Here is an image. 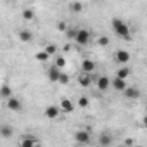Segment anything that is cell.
Instances as JSON below:
<instances>
[{
  "instance_id": "1",
  "label": "cell",
  "mask_w": 147,
  "mask_h": 147,
  "mask_svg": "<svg viewBox=\"0 0 147 147\" xmlns=\"http://www.w3.org/2000/svg\"><path fill=\"white\" fill-rule=\"evenodd\" d=\"M111 24H113V31H114L121 40H125V42H130V40H131L130 28H128V24H126L125 21H121V19L114 18V19L111 21Z\"/></svg>"
},
{
  "instance_id": "2",
  "label": "cell",
  "mask_w": 147,
  "mask_h": 147,
  "mask_svg": "<svg viewBox=\"0 0 147 147\" xmlns=\"http://www.w3.org/2000/svg\"><path fill=\"white\" fill-rule=\"evenodd\" d=\"M73 40H75L78 45L85 47V45H88V43L92 42V33H90L88 30H85V28L75 30V36H73Z\"/></svg>"
},
{
  "instance_id": "3",
  "label": "cell",
  "mask_w": 147,
  "mask_h": 147,
  "mask_svg": "<svg viewBox=\"0 0 147 147\" xmlns=\"http://www.w3.org/2000/svg\"><path fill=\"white\" fill-rule=\"evenodd\" d=\"M97 80V75L92 71V73H83V75H80L78 76V83L83 87V88H87V87H92V83Z\"/></svg>"
},
{
  "instance_id": "4",
  "label": "cell",
  "mask_w": 147,
  "mask_h": 147,
  "mask_svg": "<svg viewBox=\"0 0 147 147\" xmlns=\"http://www.w3.org/2000/svg\"><path fill=\"white\" fill-rule=\"evenodd\" d=\"M5 107H7L9 111H16V113H18V111L23 109V102H21L18 97H12V95H11V97L7 99V102H5Z\"/></svg>"
},
{
  "instance_id": "5",
  "label": "cell",
  "mask_w": 147,
  "mask_h": 147,
  "mask_svg": "<svg viewBox=\"0 0 147 147\" xmlns=\"http://www.w3.org/2000/svg\"><path fill=\"white\" fill-rule=\"evenodd\" d=\"M95 83H97V88L100 92H107L109 87H111V78H107V76H97Z\"/></svg>"
},
{
  "instance_id": "6",
  "label": "cell",
  "mask_w": 147,
  "mask_h": 147,
  "mask_svg": "<svg viewBox=\"0 0 147 147\" xmlns=\"http://www.w3.org/2000/svg\"><path fill=\"white\" fill-rule=\"evenodd\" d=\"M123 94H125L126 99H133V100L140 99V95H142L140 88H137V87H126V88L123 90Z\"/></svg>"
},
{
  "instance_id": "7",
  "label": "cell",
  "mask_w": 147,
  "mask_h": 147,
  "mask_svg": "<svg viewBox=\"0 0 147 147\" xmlns=\"http://www.w3.org/2000/svg\"><path fill=\"white\" fill-rule=\"evenodd\" d=\"M75 140H76L78 144H88V142H90V131H87V130H78V131L75 133Z\"/></svg>"
},
{
  "instance_id": "8",
  "label": "cell",
  "mask_w": 147,
  "mask_h": 147,
  "mask_svg": "<svg viewBox=\"0 0 147 147\" xmlns=\"http://www.w3.org/2000/svg\"><path fill=\"white\" fill-rule=\"evenodd\" d=\"M59 75H61V69L54 64V66H50L49 67V71H47V76H49V80L50 82H57L59 80Z\"/></svg>"
},
{
  "instance_id": "9",
  "label": "cell",
  "mask_w": 147,
  "mask_h": 147,
  "mask_svg": "<svg viewBox=\"0 0 147 147\" xmlns=\"http://www.w3.org/2000/svg\"><path fill=\"white\" fill-rule=\"evenodd\" d=\"M111 87L116 90V92H123L125 88H126V83H125V80L123 78H113V82H111Z\"/></svg>"
},
{
  "instance_id": "10",
  "label": "cell",
  "mask_w": 147,
  "mask_h": 147,
  "mask_svg": "<svg viewBox=\"0 0 147 147\" xmlns=\"http://www.w3.org/2000/svg\"><path fill=\"white\" fill-rule=\"evenodd\" d=\"M59 113H61V109H59L57 106H47V109H45V116H47L49 119L59 118Z\"/></svg>"
},
{
  "instance_id": "11",
  "label": "cell",
  "mask_w": 147,
  "mask_h": 147,
  "mask_svg": "<svg viewBox=\"0 0 147 147\" xmlns=\"http://www.w3.org/2000/svg\"><path fill=\"white\" fill-rule=\"evenodd\" d=\"M59 109L61 111H64V113H73V111H75V104H73L69 99H62L61 102H59Z\"/></svg>"
},
{
  "instance_id": "12",
  "label": "cell",
  "mask_w": 147,
  "mask_h": 147,
  "mask_svg": "<svg viewBox=\"0 0 147 147\" xmlns=\"http://www.w3.org/2000/svg\"><path fill=\"white\" fill-rule=\"evenodd\" d=\"M12 133H14V128L11 125H2L0 126V137L2 138H11Z\"/></svg>"
},
{
  "instance_id": "13",
  "label": "cell",
  "mask_w": 147,
  "mask_h": 147,
  "mask_svg": "<svg viewBox=\"0 0 147 147\" xmlns=\"http://www.w3.org/2000/svg\"><path fill=\"white\" fill-rule=\"evenodd\" d=\"M116 61H118L119 64H126V62L130 61V54H128L126 50H118V52H116Z\"/></svg>"
},
{
  "instance_id": "14",
  "label": "cell",
  "mask_w": 147,
  "mask_h": 147,
  "mask_svg": "<svg viewBox=\"0 0 147 147\" xmlns=\"http://www.w3.org/2000/svg\"><path fill=\"white\" fill-rule=\"evenodd\" d=\"M82 69H83V73H92V71L95 69V62H94L92 59H85V61L82 62Z\"/></svg>"
},
{
  "instance_id": "15",
  "label": "cell",
  "mask_w": 147,
  "mask_h": 147,
  "mask_svg": "<svg viewBox=\"0 0 147 147\" xmlns=\"http://www.w3.org/2000/svg\"><path fill=\"white\" fill-rule=\"evenodd\" d=\"M99 144L100 145H111L113 144V137L109 133H100L99 135Z\"/></svg>"
},
{
  "instance_id": "16",
  "label": "cell",
  "mask_w": 147,
  "mask_h": 147,
  "mask_svg": "<svg viewBox=\"0 0 147 147\" xmlns=\"http://www.w3.org/2000/svg\"><path fill=\"white\" fill-rule=\"evenodd\" d=\"M23 19H24V21H33V19H35V11H33L31 7L23 9Z\"/></svg>"
},
{
  "instance_id": "17",
  "label": "cell",
  "mask_w": 147,
  "mask_h": 147,
  "mask_svg": "<svg viewBox=\"0 0 147 147\" xmlns=\"http://www.w3.org/2000/svg\"><path fill=\"white\" fill-rule=\"evenodd\" d=\"M11 95H12V88L9 85H2V87H0V97H2V99H9Z\"/></svg>"
},
{
  "instance_id": "18",
  "label": "cell",
  "mask_w": 147,
  "mask_h": 147,
  "mask_svg": "<svg viewBox=\"0 0 147 147\" xmlns=\"http://www.w3.org/2000/svg\"><path fill=\"white\" fill-rule=\"evenodd\" d=\"M116 76H118V78H123V80H126V78L130 76V67H126V66L119 67V69L116 71Z\"/></svg>"
},
{
  "instance_id": "19",
  "label": "cell",
  "mask_w": 147,
  "mask_h": 147,
  "mask_svg": "<svg viewBox=\"0 0 147 147\" xmlns=\"http://www.w3.org/2000/svg\"><path fill=\"white\" fill-rule=\"evenodd\" d=\"M31 38H33L31 31H28V30H21L19 31V40L21 42H31Z\"/></svg>"
},
{
  "instance_id": "20",
  "label": "cell",
  "mask_w": 147,
  "mask_h": 147,
  "mask_svg": "<svg viewBox=\"0 0 147 147\" xmlns=\"http://www.w3.org/2000/svg\"><path fill=\"white\" fill-rule=\"evenodd\" d=\"M69 9H71V12H82L83 11V4L78 2V0H75V2L69 4Z\"/></svg>"
},
{
  "instance_id": "21",
  "label": "cell",
  "mask_w": 147,
  "mask_h": 147,
  "mask_svg": "<svg viewBox=\"0 0 147 147\" xmlns=\"http://www.w3.org/2000/svg\"><path fill=\"white\" fill-rule=\"evenodd\" d=\"M35 59H36V61H40V62H47V61L50 59V55H49L45 50H40V52H36V54H35Z\"/></svg>"
},
{
  "instance_id": "22",
  "label": "cell",
  "mask_w": 147,
  "mask_h": 147,
  "mask_svg": "<svg viewBox=\"0 0 147 147\" xmlns=\"http://www.w3.org/2000/svg\"><path fill=\"white\" fill-rule=\"evenodd\" d=\"M21 144H23V147H30V145H36L38 140L33 137H24V138H21Z\"/></svg>"
},
{
  "instance_id": "23",
  "label": "cell",
  "mask_w": 147,
  "mask_h": 147,
  "mask_svg": "<svg viewBox=\"0 0 147 147\" xmlns=\"http://www.w3.org/2000/svg\"><path fill=\"white\" fill-rule=\"evenodd\" d=\"M43 50H45L49 55H54V54L57 52V47H55L54 43H49V45H45V49H43Z\"/></svg>"
},
{
  "instance_id": "24",
  "label": "cell",
  "mask_w": 147,
  "mask_h": 147,
  "mask_svg": "<svg viewBox=\"0 0 147 147\" xmlns=\"http://www.w3.org/2000/svg\"><path fill=\"white\" fill-rule=\"evenodd\" d=\"M88 104H90L88 97H80V99H78V107L85 109V107H88Z\"/></svg>"
},
{
  "instance_id": "25",
  "label": "cell",
  "mask_w": 147,
  "mask_h": 147,
  "mask_svg": "<svg viewBox=\"0 0 147 147\" xmlns=\"http://www.w3.org/2000/svg\"><path fill=\"white\" fill-rule=\"evenodd\" d=\"M57 82H59L61 85H67V83H69V76L66 75V73L61 71V75H59V80H57Z\"/></svg>"
},
{
  "instance_id": "26",
  "label": "cell",
  "mask_w": 147,
  "mask_h": 147,
  "mask_svg": "<svg viewBox=\"0 0 147 147\" xmlns=\"http://www.w3.org/2000/svg\"><path fill=\"white\" fill-rule=\"evenodd\" d=\"M66 64H67V62H66V59H64V57H62V55H59V57H57V59H55V66H57V67H59V69H62V67H64V66H66Z\"/></svg>"
},
{
  "instance_id": "27",
  "label": "cell",
  "mask_w": 147,
  "mask_h": 147,
  "mask_svg": "<svg viewBox=\"0 0 147 147\" xmlns=\"http://www.w3.org/2000/svg\"><path fill=\"white\" fill-rule=\"evenodd\" d=\"M99 45H100V47H107V45H109V38H107V36H100V38H99Z\"/></svg>"
},
{
  "instance_id": "28",
  "label": "cell",
  "mask_w": 147,
  "mask_h": 147,
  "mask_svg": "<svg viewBox=\"0 0 147 147\" xmlns=\"http://www.w3.org/2000/svg\"><path fill=\"white\" fill-rule=\"evenodd\" d=\"M57 30H59V31H66V30H67V26H66L62 21H59V23H57Z\"/></svg>"
},
{
  "instance_id": "29",
  "label": "cell",
  "mask_w": 147,
  "mask_h": 147,
  "mask_svg": "<svg viewBox=\"0 0 147 147\" xmlns=\"http://www.w3.org/2000/svg\"><path fill=\"white\" fill-rule=\"evenodd\" d=\"M125 144H126V145H133V144H135V140H133V138H126V140H125Z\"/></svg>"
},
{
  "instance_id": "30",
  "label": "cell",
  "mask_w": 147,
  "mask_h": 147,
  "mask_svg": "<svg viewBox=\"0 0 147 147\" xmlns=\"http://www.w3.org/2000/svg\"><path fill=\"white\" fill-rule=\"evenodd\" d=\"M62 50H64V52H69V50H71V45H69V43H66V45H64V49H62Z\"/></svg>"
},
{
  "instance_id": "31",
  "label": "cell",
  "mask_w": 147,
  "mask_h": 147,
  "mask_svg": "<svg viewBox=\"0 0 147 147\" xmlns=\"http://www.w3.org/2000/svg\"><path fill=\"white\" fill-rule=\"evenodd\" d=\"M9 2H18V0H9Z\"/></svg>"
}]
</instances>
